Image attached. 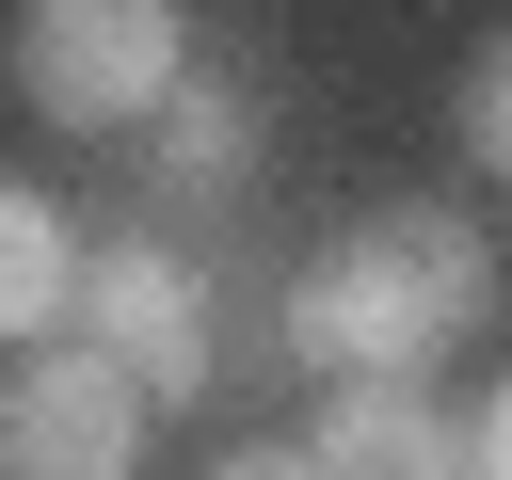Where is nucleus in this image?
Listing matches in <instances>:
<instances>
[{
	"label": "nucleus",
	"mask_w": 512,
	"mask_h": 480,
	"mask_svg": "<svg viewBox=\"0 0 512 480\" xmlns=\"http://www.w3.org/2000/svg\"><path fill=\"white\" fill-rule=\"evenodd\" d=\"M304 464H320V480H464V416H448L416 368H336Z\"/></svg>",
	"instance_id": "nucleus-5"
},
{
	"label": "nucleus",
	"mask_w": 512,
	"mask_h": 480,
	"mask_svg": "<svg viewBox=\"0 0 512 480\" xmlns=\"http://www.w3.org/2000/svg\"><path fill=\"white\" fill-rule=\"evenodd\" d=\"M144 128H160V192H176V208H224L240 160H256V96H224V80H192V64H176V96H160Z\"/></svg>",
	"instance_id": "nucleus-6"
},
{
	"label": "nucleus",
	"mask_w": 512,
	"mask_h": 480,
	"mask_svg": "<svg viewBox=\"0 0 512 480\" xmlns=\"http://www.w3.org/2000/svg\"><path fill=\"white\" fill-rule=\"evenodd\" d=\"M464 160H496V176H512V32L464 64Z\"/></svg>",
	"instance_id": "nucleus-8"
},
{
	"label": "nucleus",
	"mask_w": 512,
	"mask_h": 480,
	"mask_svg": "<svg viewBox=\"0 0 512 480\" xmlns=\"http://www.w3.org/2000/svg\"><path fill=\"white\" fill-rule=\"evenodd\" d=\"M464 480H512V400H480V416H464Z\"/></svg>",
	"instance_id": "nucleus-9"
},
{
	"label": "nucleus",
	"mask_w": 512,
	"mask_h": 480,
	"mask_svg": "<svg viewBox=\"0 0 512 480\" xmlns=\"http://www.w3.org/2000/svg\"><path fill=\"white\" fill-rule=\"evenodd\" d=\"M0 48H16V96L48 128H144L176 96V64H192L176 0H16Z\"/></svg>",
	"instance_id": "nucleus-2"
},
{
	"label": "nucleus",
	"mask_w": 512,
	"mask_h": 480,
	"mask_svg": "<svg viewBox=\"0 0 512 480\" xmlns=\"http://www.w3.org/2000/svg\"><path fill=\"white\" fill-rule=\"evenodd\" d=\"M208 480H320V464H304V448H224Z\"/></svg>",
	"instance_id": "nucleus-10"
},
{
	"label": "nucleus",
	"mask_w": 512,
	"mask_h": 480,
	"mask_svg": "<svg viewBox=\"0 0 512 480\" xmlns=\"http://www.w3.org/2000/svg\"><path fill=\"white\" fill-rule=\"evenodd\" d=\"M0 480H144V384L96 336H16V368H0Z\"/></svg>",
	"instance_id": "nucleus-3"
},
{
	"label": "nucleus",
	"mask_w": 512,
	"mask_h": 480,
	"mask_svg": "<svg viewBox=\"0 0 512 480\" xmlns=\"http://www.w3.org/2000/svg\"><path fill=\"white\" fill-rule=\"evenodd\" d=\"M64 320H96V352H112L144 400H192V384L224 368V336H208V272H192L176 240H112V256L80 272Z\"/></svg>",
	"instance_id": "nucleus-4"
},
{
	"label": "nucleus",
	"mask_w": 512,
	"mask_h": 480,
	"mask_svg": "<svg viewBox=\"0 0 512 480\" xmlns=\"http://www.w3.org/2000/svg\"><path fill=\"white\" fill-rule=\"evenodd\" d=\"M480 288H496V256L464 208H368L288 272V352L304 368H432L480 320Z\"/></svg>",
	"instance_id": "nucleus-1"
},
{
	"label": "nucleus",
	"mask_w": 512,
	"mask_h": 480,
	"mask_svg": "<svg viewBox=\"0 0 512 480\" xmlns=\"http://www.w3.org/2000/svg\"><path fill=\"white\" fill-rule=\"evenodd\" d=\"M64 304H80V240L48 192L0 176V336H64Z\"/></svg>",
	"instance_id": "nucleus-7"
}]
</instances>
